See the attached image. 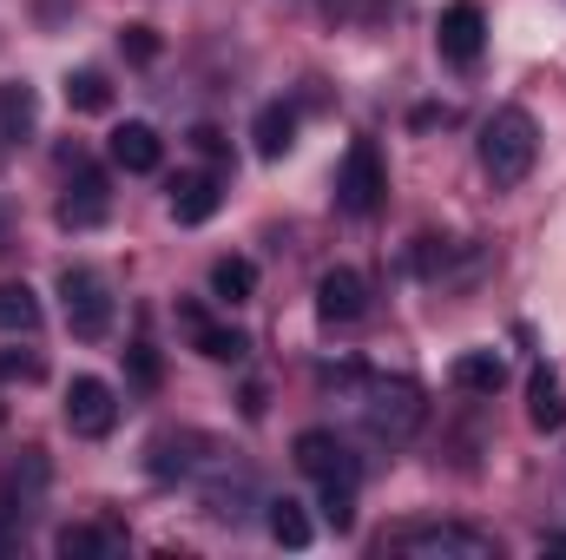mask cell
<instances>
[{"instance_id": "cell-19", "label": "cell", "mask_w": 566, "mask_h": 560, "mask_svg": "<svg viewBox=\"0 0 566 560\" xmlns=\"http://www.w3.org/2000/svg\"><path fill=\"white\" fill-rule=\"evenodd\" d=\"M264 528H271V541L277 548H310V515H303V501H290V495H277V501H264Z\"/></svg>"}, {"instance_id": "cell-11", "label": "cell", "mask_w": 566, "mask_h": 560, "mask_svg": "<svg viewBox=\"0 0 566 560\" xmlns=\"http://www.w3.org/2000/svg\"><path fill=\"white\" fill-rule=\"evenodd\" d=\"M363 310H369V283H363V271L336 265V271L316 278V317H323V323H356Z\"/></svg>"}, {"instance_id": "cell-8", "label": "cell", "mask_w": 566, "mask_h": 560, "mask_svg": "<svg viewBox=\"0 0 566 560\" xmlns=\"http://www.w3.org/2000/svg\"><path fill=\"white\" fill-rule=\"evenodd\" d=\"M113 422H119V396H113V383H99V376H73V390H66V428L86 435V442H99V435H113Z\"/></svg>"}, {"instance_id": "cell-10", "label": "cell", "mask_w": 566, "mask_h": 560, "mask_svg": "<svg viewBox=\"0 0 566 560\" xmlns=\"http://www.w3.org/2000/svg\"><path fill=\"white\" fill-rule=\"evenodd\" d=\"M106 211H113L106 172H99V165H80L73 185H66V198H60V225H66V231H93V225H106Z\"/></svg>"}, {"instance_id": "cell-22", "label": "cell", "mask_w": 566, "mask_h": 560, "mask_svg": "<svg viewBox=\"0 0 566 560\" xmlns=\"http://www.w3.org/2000/svg\"><path fill=\"white\" fill-rule=\"evenodd\" d=\"M0 330L7 336H33L40 330V297L27 283H0Z\"/></svg>"}, {"instance_id": "cell-17", "label": "cell", "mask_w": 566, "mask_h": 560, "mask_svg": "<svg viewBox=\"0 0 566 560\" xmlns=\"http://www.w3.org/2000/svg\"><path fill=\"white\" fill-rule=\"evenodd\" d=\"M507 383V363L494 356V350H468V356H454V390H468V396H494Z\"/></svg>"}, {"instance_id": "cell-4", "label": "cell", "mask_w": 566, "mask_h": 560, "mask_svg": "<svg viewBox=\"0 0 566 560\" xmlns=\"http://www.w3.org/2000/svg\"><path fill=\"white\" fill-rule=\"evenodd\" d=\"M60 303H66V330H73L80 343H99V336L113 330V290H106L99 271L66 265V271H60Z\"/></svg>"}, {"instance_id": "cell-30", "label": "cell", "mask_w": 566, "mask_h": 560, "mask_svg": "<svg viewBox=\"0 0 566 560\" xmlns=\"http://www.w3.org/2000/svg\"><path fill=\"white\" fill-rule=\"evenodd\" d=\"M40 356H0V383H40Z\"/></svg>"}, {"instance_id": "cell-2", "label": "cell", "mask_w": 566, "mask_h": 560, "mask_svg": "<svg viewBox=\"0 0 566 560\" xmlns=\"http://www.w3.org/2000/svg\"><path fill=\"white\" fill-rule=\"evenodd\" d=\"M389 554L402 560H494V535L481 528H461V521H416L402 535H389Z\"/></svg>"}, {"instance_id": "cell-27", "label": "cell", "mask_w": 566, "mask_h": 560, "mask_svg": "<svg viewBox=\"0 0 566 560\" xmlns=\"http://www.w3.org/2000/svg\"><path fill=\"white\" fill-rule=\"evenodd\" d=\"M126 370H133L139 390H158V350H151V343H133V350H126Z\"/></svg>"}, {"instance_id": "cell-21", "label": "cell", "mask_w": 566, "mask_h": 560, "mask_svg": "<svg viewBox=\"0 0 566 560\" xmlns=\"http://www.w3.org/2000/svg\"><path fill=\"white\" fill-rule=\"evenodd\" d=\"M251 139H258V152H264V158H283V152L296 145V113H290L283 100H271V106L258 113V126H251Z\"/></svg>"}, {"instance_id": "cell-3", "label": "cell", "mask_w": 566, "mask_h": 560, "mask_svg": "<svg viewBox=\"0 0 566 560\" xmlns=\"http://www.w3.org/2000/svg\"><path fill=\"white\" fill-rule=\"evenodd\" d=\"M428 403L416 383H402V376H382V383H369L363 390V428L376 435V442H389V448H402L416 428H422Z\"/></svg>"}, {"instance_id": "cell-25", "label": "cell", "mask_w": 566, "mask_h": 560, "mask_svg": "<svg viewBox=\"0 0 566 560\" xmlns=\"http://www.w3.org/2000/svg\"><path fill=\"white\" fill-rule=\"evenodd\" d=\"M323 521H329L336 535H349V528H356V488H349V481L323 488Z\"/></svg>"}, {"instance_id": "cell-20", "label": "cell", "mask_w": 566, "mask_h": 560, "mask_svg": "<svg viewBox=\"0 0 566 560\" xmlns=\"http://www.w3.org/2000/svg\"><path fill=\"white\" fill-rule=\"evenodd\" d=\"M198 442H205V435H191V428H185V435H158V442H151V462H145V468H151L158 481H171V475H191V468H198V455H191Z\"/></svg>"}, {"instance_id": "cell-1", "label": "cell", "mask_w": 566, "mask_h": 560, "mask_svg": "<svg viewBox=\"0 0 566 560\" xmlns=\"http://www.w3.org/2000/svg\"><path fill=\"white\" fill-rule=\"evenodd\" d=\"M541 158V126L521 113V106H501L488 126H481V172L494 185H521Z\"/></svg>"}, {"instance_id": "cell-5", "label": "cell", "mask_w": 566, "mask_h": 560, "mask_svg": "<svg viewBox=\"0 0 566 560\" xmlns=\"http://www.w3.org/2000/svg\"><path fill=\"white\" fill-rule=\"evenodd\" d=\"M382 191H389L382 152L369 139H356L343 152V172H336V205H343L349 218H376V211H382Z\"/></svg>"}, {"instance_id": "cell-23", "label": "cell", "mask_w": 566, "mask_h": 560, "mask_svg": "<svg viewBox=\"0 0 566 560\" xmlns=\"http://www.w3.org/2000/svg\"><path fill=\"white\" fill-rule=\"evenodd\" d=\"M251 290H258L251 258H218V265H211V297H218V303H251Z\"/></svg>"}, {"instance_id": "cell-24", "label": "cell", "mask_w": 566, "mask_h": 560, "mask_svg": "<svg viewBox=\"0 0 566 560\" xmlns=\"http://www.w3.org/2000/svg\"><path fill=\"white\" fill-rule=\"evenodd\" d=\"M66 106H73V113H106V106H113L106 73H73V80H66Z\"/></svg>"}, {"instance_id": "cell-29", "label": "cell", "mask_w": 566, "mask_h": 560, "mask_svg": "<svg viewBox=\"0 0 566 560\" xmlns=\"http://www.w3.org/2000/svg\"><path fill=\"white\" fill-rule=\"evenodd\" d=\"M191 145H198V152H205L211 165H224V158H231V139H224L218 126H191Z\"/></svg>"}, {"instance_id": "cell-26", "label": "cell", "mask_w": 566, "mask_h": 560, "mask_svg": "<svg viewBox=\"0 0 566 560\" xmlns=\"http://www.w3.org/2000/svg\"><path fill=\"white\" fill-rule=\"evenodd\" d=\"M27 521V495L13 488V475H0V548L13 541V528Z\"/></svg>"}, {"instance_id": "cell-13", "label": "cell", "mask_w": 566, "mask_h": 560, "mask_svg": "<svg viewBox=\"0 0 566 560\" xmlns=\"http://www.w3.org/2000/svg\"><path fill=\"white\" fill-rule=\"evenodd\" d=\"M60 554L113 560V554H126V528H113V521H73V528H60Z\"/></svg>"}, {"instance_id": "cell-28", "label": "cell", "mask_w": 566, "mask_h": 560, "mask_svg": "<svg viewBox=\"0 0 566 560\" xmlns=\"http://www.w3.org/2000/svg\"><path fill=\"white\" fill-rule=\"evenodd\" d=\"M119 46H126L133 60H158V33L139 27V20H133V27H119Z\"/></svg>"}, {"instance_id": "cell-9", "label": "cell", "mask_w": 566, "mask_h": 560, "mask_svg": "<svg viewBox=\"0 0 566 560\" xmlns=\"http://www.w3.org/2000/svg\"><path fill=\"white\" fill-rule=\"evenodd\" d=\"M198 501H205V515L211 521H251V508H264V495H258V475L251 468H218L205 488H198Z\"/></svg>"}, {"instance_id": "cell-31", "label": "cell", "mask_w": 566, "mask_h": 560, "mask_svg": "<svg viewBox=\"0 0 566 560\" xmlns=\"http://www.w3.org/2000/svg\"><path fill=\"white\" fill-rule=\"evenodd\" d=\"M7 238H13V211L0 205V251H7Z\"/></svg>"}, {"instance_id": "cell-14", "label": "cell", "mask_w": 566, "mask_h": 560, "mask_svg": "<svg viewBox=\"0 0 566 560\" xmlns=\"http://www.w3.org/2000/svg\"><path fill=\"white\" fill-rule=\"evenodd\" d=\"M33 126H40V93L27 80H0V145L33 139Z\"/></svg>"}, {"instance_id": "cell-16", "label": "cell", "mask_w": 566, "mask_h": 560, "mask_svg": "<svg viewBox=\"0 0 566 560\" xmlns=\"http://www.w3.org/2000/svg\"><path fill=\"white\" fill-rule=\"evenodd\" d=\"M218 211V178L211 172H178L171 178V218L178 225H205Z\"/></svg>"}, {"instance_id": "cell-18", "label": "cell", "mask_w": 566, "mask_h": 560, "mask_svg": "<svg viewBox=\"0 0 566 560\" xmlns=\"http://www.w3.org/2000/svg\"><path fill=\"white\" fill-rule=\"evenodd\" d=\"M527 422L541 428V435H554L566 428V383L554 370H534V396H527Z\"/></svg>"}, {"instance_id": "cell-15", "label": "cell", "mask_w": 566, "mask_h": 560, "mask_svg": "<svg viewBox=\"0 0 566 560\" xmlns=\"http://www.w3.org/2000/svg\"><path fill=\"white\" fill-rule=\"evenodd\" d=\"M106 152H113V165H119V172H158V158H165V145H158V133H151V126H139V120L113 126V139H106Z\"/></svg>"}, {"instance_id": "cell-6", "label": "cell", "mask_w": 566, "mask_h": 560, "mask_svg": "<svg viewBox=\"0 0 566 560\" xmlns=\"http://www.w3.org/2000/svg\"><path fill=\"white\" fill-rule=\"evenodd\" d=\"M434 46H441L448 66H474L481 46H488V13H481V0H454V7H441Z\"/></svg>"}, {"instance_id": "cell-7", "label": "cell", "mask_w": 566, "mask_h": 560, "mask_svg": "<svg viewBox=\"0 0 566 560\" xmlns=\"http://www.w3.org/2000/svg\"><path fill=\"white\" fill-rule=\"evenodd\" d=\"M296 468H303L316 488H336V481H349V488H356V481H363L356 455H349L329 428H303V435H296Z\"/></svg>"}, {"instance_id": "cell-12", "label": "cell", "mask_w": 566, "mask_h": 560, "mask_svg": "<svg viewBox=\"0 0 566 560\" xmlns=\"http://www.w3.org/2000/svg\"><path fill=\"white\" fill-rule=\"evenodd\" d=\"M178 317H185L191 343H198L211 363H244V356H251V336H244V330H231V323H205V310H191V303H185Z\"/></svg>"}]
</instances>
